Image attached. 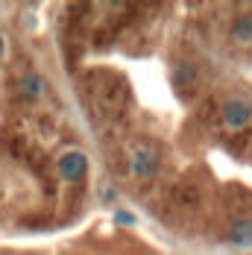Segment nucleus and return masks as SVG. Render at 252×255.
Segmentation results:
<instances>
[{"mask_svg": "<svg viewBox=\"0 0 252 255\" xmlns=\"http://www.w3.org/2000/svg\"><path fill=\"white\" fill-rule=\"evenodd\" d=\"M229 238H232L235 247H252V220H238V223H232Z\"/></svg>", "mask_w": 252, "mask_h": 255, "instance_id": "nucleus-4", "label": "nucleus"}, {"mask_svg": "<svg viewBox=\"0 0 252 255\" xmlns=\"http://www.w3.org/2000/svg\"><path fill=\"white\" fill-rule=\"evenodd\" d=\"M21 88H24L26 97H41L44 82H41V77H35V74H26V77L21 79Z\"/></svg>", "mask_w": 252, "mask_h": 255, "instance_id": "nucleus-6", "label": "nucleus"}, {"mask_svg": "<svg viewBox=\"0 0 252 255\" xmlns=\"http://www.w3.org/2000/svg\"><path fill=\"white\" fill-rule=\"evenodd\" d=\"M59 176L68 179V182H79V179L88 173V155L79 153V150H71V153H65L59 158Z\"/></svg>", "mask_w": 252, "mask_h": 255, "instance_id": "nucleus-3", "label": "nucleus"}, {"mask_svg": "<svg viewBox=\"0 0 252 255\" xmlns=\"http://www.w3.org/2000/svg\"><path fill=\"white\" fill-rule=\"evenodd\" d=\"M0 56H3V38H0Z\"/></svg>", "mask_w": 252, "mask_h": 255, "instance_id": "nucleus-9", "label": "nucleus"}, {"mask_svg": "<svg viewBox=\"0 0 252 255\" xmlns=\"http://www.w3.org/2000/svg\"><path fill=\"white\" fill-rule=\"evenodd\" d=\"M115 223H121V226H132L135 217H132L129 211H118V214H115Z\"/></svg>", "mask_w": 252, "mask_h": 255, "instance_id": "nucleus-8", "label": "nucleus"}, {"mask_svg": "<svg viewBox=\"0 0 252 255\" xmlns=\"http://www.w3.org/2000/svg\"><path fill=\"white\" fill-rule=\"evenodd\" d=\"M173 77H176L179 82H188V79L194 77V68H191L188 62H179V65H176V71H173Z\"/></svg>", "mask_w": 252, "mask_h": 255, "instance_id": "nucleus-7", "label": "nucleus"}, {"mask_svg": "<svg viewBox=\"0 0 252 255\" xmlns=\"http://www.w3.org/2000/svg\"><path fill=\"white\" fill-rule=\"evenodd\" d=\"M232 38L238 44H252V15H241L232 26Z\"/></svg>", "mask_w": 252, "mask_h": 255, "instance_id": "nucleus-5", "label": "nucleus"}, {"mask_svg": "<svg viewBox=\"0 0 252 255\" xmlns=\"http://www.w3.org/2000/svg\"><path fill=\"white\" fill-rule=\"evenodd\" d=\"M126 161H129V173L135 179H150L158 173V150L147 141H132L126 147Z\"/></svg>", "mask_w": 252, "mask_h": 255, "instance_id": "nucleus-1", "label": "nucleus"}, {"mask_svg": "<svg viewBox=\"0 0 252 255\" xmlns=\"http://www.w3.org/2000/svg\"><path fill=\"white\" fill-rule=\"evenodd\" d=\"M220 118H223L226 129L241 132V129L252 127V106L244 100H226L220 106Z\"/></svg>", "mask_w": 252, "mask_h": 255, "instance_id": "nucleus-2", "label": "nucleus"}]
</instances>
